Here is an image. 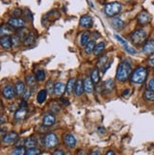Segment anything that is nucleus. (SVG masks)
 <instances>
[{"label": "nucleus", "mask_w": 154, "mask_h": 155, "mask_svg": "<svg viewBox=\"0 0 154 155\" xmlns=\"http://www.w3.org/2000/svg\"><path fill=\"white\" fill-rule=\"evenodd\" d=\"M131 72V65L127 61H123L118 66L117 72H116V79L120 82L126 81Z\"/></svg>", "instance_id": "obj_1"}, {"label": "nucleus", "mask_w": 154, "mask_h": 155, "mask_svg": "<svg viewBox=\"0 0 154 155\" xmlns=\"http://www.w3.org/2000/svg\"><path fill=\"white\" fill-rule=\"evenodd\" d=\"M147 76V70L144 67H139L137 68L131 75V82L134 84L140 85L146 81Z\"/></svg>", "instance_id": "obj_2"}, {"label": "nucleus", "mask_w": 154, "mask_h": 155, "mask_svg": "<svg viewBox=\"0 0 154 155\" xmlns=\"http://www.w3.org/2000/svg\"><path fill=\"white\" fill-rule=\"evenodd\" d=\"M122 11V5L119 2H112L106 5L104 9V12L106 15L110 17H113L118 13H120Z\"/></svg>", "instance_id": "obj_3"}, {"label": "nucleus", "mask_w": 154, "mask_h": 155, "mask_svg": "<svg viewBox=\"0 0 154 155\" xmlns=\"http://www.w3.org/2000/svg\"><path fill=\"white\" fill-rule=\"evenodd\" d=\"M147 39V33L144 30H134L130 34V40L133 44L135 45H141L146 41Z\"/></svg>", "instance_id": "obj_4"}, {"label": "nucleus", "mask_w": 154, "mask_h": 155, "mask_svg": "<svg viewBox=\"0 0 154 155\" xmlns=\"http://www.w3.org/2000/svg\"><path fill=\"white\" fill-rule=\"evenodd\" d=\"M45 147L48 148H53L58 145V138L53 132H50L44 138Z\"/></svg>", "instance_id": "obj_5"}, {"label": "nucleus", "mask_w": 154, "mask_h": 155, "mask_svg": "<svg viewBox=\"0 0 154 155\" xmlns=\"http://www.w3.org/2000/svg\"><path fill=\"white\" fill-rule=\"evenodd\" d=\"M8 24L13 29H24L25 28V21L18 17H12L8 20Z\"/></svg>", "instance_id": "obj_6"}, {"label": "nucleus", "mask_w": 154, "mask_h": 155, "mask_svg": "<svg viewBox=\"0 0 154 155\" xmlns=\"http://www.w3.org/2000/svg\"><path fill=\"white\" fill-rule=\"evenodd\" d=\"M114 37H115V39L118 41V42L121 43V45L123 46V47H124V49H125L130 54H136V53H137L136 50H134L133 48H131L130 46L127 44V41H126L125 39H123V38L121 37V36H119L118 34H114Z\"/></svg>", "instance_id": "obj_7"}, {"label": "nucleus", "mask_w": 154, "mask_h": 155, "mask_svg": "<svg viewBox=\"0 0 154 155\" xmlns=\"http://www.w3.org/2000/svg\"><path fill=\"white\" fill-rule=\"evenodd\" d=\"M137 20H138V23H139L140 25H146V24L150 22L151 16L147 11H142L139 14H138Z\"/></svg>", "instance_id": "obj_8"}, {"label": "nucleus", "mask_w": 154, "mask_h": 155, "mask_svg": "<svg viewBox=\"0 0 154 155\" xmlns=\"http://www.w3.org/2000/svg\"><path fill=\"white\" fill-rule=\"evenodd\" d=\"M64 143L66 144V146L69 147L70 148H73L76 146L77 140L74 135H73V134H70V133H68L64 136Z\"/></svg>", "instance_id": "obj_9"}, {"label": "nucleus", "mask_w": 154, "mask_h": 155, "mask_svg": "<svg viewBox=\"0 0 154 155\" xmlns=\"http://www.w3.org/2000/svg\"><path fill=\"white\" fill-rule=\"evenodd\" d=\"M15 93H16V92L14 91V89L10 85L4 87V89L2 90V95L6 98V99H9V100L13 99L15 95Z\"/></svg>", "instance_id": "obj_10"}, {"label": "nucleus", "mask_w": 154, "mask_h": 155, "mask_svg": "<svg viewBox=\"0 0 154 155\" xmlns=\"http://www.w3.org/2000/svg\"><path fill=\"white\" fill-rule=\"evenodd\" d=\"M92 24H93V20H92L91 16H90V15H85V16L81 17L80 19V26L83 28L89 29L91 27Z\"/></svg>", "instance_id": "obj_11"}, {"label": "nucleus", "mask_w": 154, "mask_h": 155, "mask_svg": "<svg viewBox=\"0 0 154 155\" xmlns=\"http://www.w3.org/2000/svg\"><path fill=\"white\" fill-rule=\"evenodd\" d=\"M143 53L145 54H152L154 53V40H148L147 42L144 45Z\"/></svg>", "instance_id": "obj_12"}, {"label": "nucleus", "mask_w": 154, "mask_h": 155, "mask_svg": "<svg viewBox=\"0 0 154 155\" xmlns=\"http://www.w3.org/2000/svg\"><path fill=\"white\" fill-rule=\"evenodd\" d=\"M111 26L116 30H120L125 27V22L120 17H113L111 19Z\"/></svg>", "instance_id": "obj_13"}, {"label": "nucleus", "mask_w": 154, "mask_h": 155, "mask_svg": "<svg viewBox=\"0 0 154 155\" xmlns=\"http://www.w3.org/2000/svg\"><path fill=\"white\" fill-rule=\"evenodd\" d=\"M55 120H56L55 116L53 114V113H48V114H46L43 117L42 123H43V125L46 126V127H50L55 123Z\"/></svg>", "instance_id": "obj_14"}, {"label": "nucleus", "mask_w": 154, "mask_h": 155, "mask_svg": "<svg viewBox=\"0 0 154 155\" xmlns=\"http://www.w3.org/2000/svg\"><path fill=\"white\" fill-rule=\"evenodd\" d=\"M66 90V85L63 84L62 82H57L55 85H54V94L57 95V96H61L63 95V93Z\"/></svg>", "instance_id": "obj_15"}, {"label": "nucleus", "mask_w": 154, "mask_h": 155, "mask_svg": "<svg viewBox=\"0 0 154 155\" xmlns=\"http://www.w3.org/2000/svg\"><path fill=\"white\" fill-rule=\"evenodd\" d=\"M26 115H27V108H23V107H20L16 111V112H15L14 119L16 121H22Z\"/></svg>", "instance_id": "obj_16"}, {"label": "nucleus", "mask_w": 154, "mask_h": 155, "mask_svg": "<svg viewBox=\"0 0 154 155\" xmlns=\"http://www.w3.org/2000/svg\"><path fill=\"white\" fill-rule=\"evenodd\" d=\"M17 136H18V134L16 132H10L2 138V142L5 144H12L13 142L16 140Z\"/></svg>", "instance_id": "obj_17"}, {"label": "nucleus", "mask_w": 154, "mask_h": 155, "mask_svg": "<svg viewBox=\"0 0 154 155\" xmlns=\"http://www.w3.org/2000/svg\"><path fill=\"white\" fill-rule=\"evenodd\" d=\"M84 82L82 81L81 79L76 80V83H75V87H74V93L76 96H79L83 93L84 91Z\"/></svg>", "instance_id": "obj_18"}, {"label": "nucleus", "mask_w": 154, "mask_h": 155, "mask_svg": "<svg viewBox=\"0 0 154 155\" xmlns=\"http://www.w3.org/2000/svg\"><path fill=\"white\" fill-rule=\"evenodd\" d=\"M92 80L91 78H89V77H87V78L84 80V90L87 93H91L92 91H93V85H92Z\"/></svg>", "instance_id": "obj_19"}, {"label": "nucleus", "mask_w": 154, "mask_h": 155, "mask_svg": "<svg viewBox=\"0 0 154 155\" xmlns=\"http://www.w3.org/2000/svg\"><path fill=\"white\" fill-rule=\"evenodd\" d=\"M113 88H114V83L111 79L107 80L105 83L103 84V90L106 92H107V93H110V92L113 90Z\"/></svg>", "instance_id": "obj_20"}, {"label": "nucleus", "mask_w": 154, "mask_h": 155, "mask_svg": "<svg viewBox=\"0 0 154 155\" xmlns=\"http://www.w3.org/2000/svg\"><path fill=\"white\" fill-rule=\"evenodd\" d=\"M75 83H76L75 78H70L68 81V83H67V85H66V91L68 94H71V92L74 90Z\"/></svg>", "instance_id": "obj_21"}, {"label": "nucleus", "mask_w": 154, "mask_h": 155, "mask_svg": "<svg viewBox=\"0 0 154 155\" xmlns=\"http://www.w3.org/2000/svg\"><path fill=\"white\" fill-rule=\"evenodd\" d=\"M0 43H1V46L4 49H10L13 46L12 39L11 37H8V36H3V37H1Z\"/></svg>", "instance_id": "obj_22"}, {"label": "nucleus", "mask_w": 154, "mask_h": 155, "mask_svg": "<svg viewBox=\"0 0 154 155\" xmlns=\"http://www.w3.org/2000/svg\"><path fill=\"white\" fill-rule=\"evenodd\" d=\"M47 95H48V91L47 90H41L38 93H37V102L39 103V104H42V103H44L46 101V99H47Z\"/></svg>", "instance_id": "obj_23"}, {"label": "nucleus", "mask_w": 154, "mask_h": 155, "mask_svg": "<svg viewBox=\"0 0 154 155\" xmlns=\"http://www.w3.org/2000/svg\"><path fill=\"white\" fill-rule=\"evenodd\" d=\"M15 92H16L17 95H22L25 92V84L21 81H18L16 84H15Z\"/></svg>", "instance_id": "obj_24"}, {"label": "nucleus", "mask_w": 154, "mask_h": 155, "mask_svg": "<svg viewBox=\"0 0 154 155\" xmlns=\"http://www.w3.org/2000/svg\"><path fill=\"white\" fill-rule=\"evenodd\" d=\"M36 138L34 137H29L25 140V146L29 148H35V146H36Z\"/></svg>", "instance_id": "obj_25"}, {"label": "nucleus", "mask_w": 154, "mask_h": 155, "mask_svg": "<svg viewBox=\"0 0 154 155\" xmlns=\"http://www.w3.org/2000/svg\"><path fill=\"white\" fill-rule=\"evenodd\" d=\"M90 78L92 80L94 84H98L99 81H100V76H99V72H98V70L97 69H94L93 70L91 71V76Z\"/></svg>", "instance_id": "obj_26"}, {"label": "nucleus", "mask_w": 154, "mask_h": 155, "mask_svg": "<svg viewBox=\"0 0 154 155\" xmlns=\"http://www.w3.org/2000/svg\"><path fill=\"white\" fill-rule=\"evenodd\" d=\"M35 42V38H34V34L33 33H30L26 39L24 40V45L25 46H32Z\"/></svg>", "instance_id": "obj_27"}, {"label": "nucleus", "mask_w": 154, "mask_h": 155, "mask_svg": "<svg viewBox=\"0 0 154 155\" xmlns=\"http://www.w3.org/2000/svg\"><path fill=\"white\" fill-rule=\"evenodd\" d=\"M95 42L93 40H91V41H89V43L86 45V48H85V50H86V53H88V54H90V53H91L92 51L94 50V49H95Z\"/></svg>", "instance_id": "obj_28"}, {"label": "nucleus", "mask_w": 154, "mask_h": 155, "mask_svg": "<svg viewBox=\"0 0 154 155\" xmlns=\"http://www.w3.org/2000/svg\"><path fill=\"white\" fill-rule=\"evenodd\" d=\"M89 39H90V33L88 32H84L81 35V40H80L81 45L86 46L87 44L89 43Z\"/></svg>", "instance_id": "obj_29"}, {"label": "nucleus", "mask_w": 154, "mask_h": 155, "mask_svg": "<svg viewBox=\"0 0 154 155\" xmlns=\"http://www.w3.org/2000/svg\"><path fill=\"white\" fill-rule=\"evenodd\" d=\"M105 49V43L104 42H100L95 46V49L93 50V53L95 55H99L103 50Z\"/></svg>", "instance_id": "obj_30"}, {"label": "nucleus", "mask_w": 154, "mask_h": 155, "mask_svg": "<svg viewBox=\"0 0 154 155\" xmlns=\"http://www.w3.org/2000/svg\"><path fill=\"white\" fill-rule=\"evenodd\" d=\"M144 98H145L147 101L153 102L154 101V91L150 90H146L145 93H144Z\"/></svg>", "instance_id": "obj_31"}, {"label": "nucleus", "mask_w": 154, "mask_h": 155, "mask_svg": "<svg viewBox=\"0 0 154 155\" xmlns=\"http://www.w3.org/2000/svg\"><path fill=\"white\" fill-rule=\"evenodd\" d=\"M26 154V151L24 147H17L15 148L13 151H12L11 155H25Z\"/></svg>", "instance_id": "obj_32"}, {"label": "nucleus", "mask_w": 154, "mask_h": 155, "mask_svg": "<svg viewBox=\"0 0 154 155\" xmlns=\"http://www.w3.org/2000/svg\"><path fill=\"white\" fill-rule=\"evenodd\" d=\"M12 44H13V47H18V46L21 44V38L19 37L17 34L13 35L12 37Z\"/></svg>", "instance_id": "obj_33"}, {"label": "nucleus", "mask_w": 154, "mask_h": 155, "mask_svg": "<svg viewBox=\"0 0 154 155\" xmlns=\"http://www.w3.org/2000/svg\"><path fill=\"white\" fill-rule=\"evenodd\" d=\"M46 77V73L43 70H38L35 72V78H36L37 81H43Z\"/></svg>", "instance_id": "obj_34"}, {"label": "nucleus", "mask_w": 154, "mask_h": 155, "mask_svg": "<svg viewBox=\"0 0 154 155\" xmlns=\"http://www.w3.org/2000/svg\"><path fill=\"white\" fill-rule=\"evenodd\" d=\"M0 34H1V37H3V36L5 35H8V34H11L12 33V30L11 29H9L7 26H1V29H0Z\"/></svg>", "instance_id": "obj_35"}, {"label": "nucleus", "mask_w": 154, "mask_h": 155, "mask_svg": "<svg viewBox=\"0 0 154 155\" xmlns=\"http://www.w3.org/2000/svg\"><path fill=\"white\" fill-rule=\"evenodd\" d=\"M40 151L36 148H29L27 151H26L25 155H39Z\"/></svg>", "instance_id": "obj_36"}, {"label": "nucleus", "mask_w": 154, "mask_h": 155, "mask_svg": "<svg viewBox=\"0 0 154 155\" xmlns=\"http://www.w3.org/2000/svg\"><path fill=\"white\" fill-rule=\"evenodd\" d=\"M46 86H47V91H48V93H51V92L54 90V86H53V81H51V80H50Z\"/></svg>", "instance_id": "obj_37"}, {"label": "nucleus", "mask_w": 154, "mask_h": 155, "mask_svg": "<svg viewBox=\"0 0 154 155\" xmlns=\"http://www.w3.org/2000/svg\"><path fill=\"white\" fill-rule=\"evenodd\" d=\"M26 80H27V84L29 86H33L36 78H35V77L33 76V75H30V76H27V79H26Z\"/></svg>", "instance_id": "obj_38"}, {"label": "nucleus", "mask_w": 154, "mask_h": 155, "mask_svg": "<svg viewBox=\"0 0 154 155\" xmlns=\"http://www.w3.org/2000/svg\"><path fill=\"white\" fill-rule=\"evenodd\" d=\"M50 111L53 112H59L60 111V107L57 104H53L50 106Z\"/></svg>", "instance_id": "obj_39"}, {"label": "nucleus", "mask_w": 154, "mask_h": 155, "mask_svg": "<svg viewBox=\"0 0 154 155\" xmlns=\"http://www.w3.org/2000/svg\"><path fill=\"white\" fill-rule=\"evenodd\" d=\"M30 93H32V91H30V89H28L27 90H25L24 94H23V100H28L29 98L30 97Z\"/></svg>", "instance_id": "obj_40"}, {"label": "nucleus", "mask_w": 154, "mask_h": 155, "mask_svg": "<svg viewBox=\"0 0 154 155\" xmlns=\"http://www.w3.org/2000/svg\"><path fill=\"white\" fill-rule=\"evenodd\" d=\"M110 64H111L110 62V61H107V63H106L104 66H103V68H102V72H103V73H105V72L107 71V70L110 68Z\"/></svg>", "instance_id": "obj_41"}, {"label": "nucleus", "mask_w": 154, "mask_h": 155, "mask_svg": "<svg viewBox=\"0 0 154 155\" xmlns=\"http://www.w3.org/2000/svg\"><path fill=\"white\" fill-rule=\"evenodd\" d=\"M107 56H103V57H101L98 61V65L99 66H102V65H105L107 63Z\"/></svg>", "instance_id": "obj_42"}, {"label": "nucleus", "mask_w": 154, "mask_h": 155, "mask_svg": "<svg viewBox=\"0 0 154 155\" xmlns=\"http://www.w3.org/2000/svg\"><path fill=\"white\" fill-rule=\"evenodd\" d=\"M148 90H153L154 91V78H152L150 82H148Z\"/></svg>", "instance_id": "obj_43"}, {"label": "nucleus", "mask_w": 154, "mask_h": 155, "mask_svg": "<svg viewBox=\"0 0 154 155\" xmlns=\"http://www.w3.org/2000/svg\"><path fill=\"white\" fill-rule=\"evenodd\" d=\"M53 155H65V152L63 151H61V149H57V151H55Z\"/></svg>", "instance_id": "obj_44"}, {"label": "nucleus", "mask_w": 154, "mask_h": 155, "mask_svg": "<svg viewBox=\"0 0 154 155\" xmlns=\"http://www.w3.org/2000/svg\"><path fill=\"white\" fill-rule=\"evenodd\" d=\"M20 14H21V10H19V9H16L13 12V15H15V16H19Z\"/></svg>", "instance_id": "obj_45"}, {"label": "nucleus", "mask_w": 154, "mask_h": 155, "mask_svg": "<svg viewBox=\"0 0 154 155\" xmlns=\"http://www.w3.org/2000/svg\"><path fill=\"white\" fill-rule=\"evenodd\" d=\"M148 66L154 67V58H152V59H150V61H148Z\"/></svg>", "instance_id": "obj_46"}, {"label": "nucleus", "mask_w": 154, "mask_h": 155, "mask_svg": "<svg viewBox=\"0 0 154 155\" xmlns=\"http://www.w3.org/2000/svg\"><path fill=\"white\" fill-rule=\"evenodd\" d=\"M90 155H101V153H100V151H93Z\"/></svg>", "instance_id": "obj_47"}, {"label": "nucleus", "mask_w": 154, "mask_h": 155, "mask_svg": "<svg viewBox=\"0 0 154 155\" xmlns=\"http://www.w3.org/2000/svg\"><path fill=\"white\" fill-rule=\"evenodd\" d=\"M128 93H130V90L127 89L126 90H124V92H123V95H124V96H127V95H128Z\"/></svg>", "instance_id": "obj_48"}, {"label": "nucleus", "mask_w": 154, "mask_h": 155, "mask_svg": "<svg viewBox=\"0 0 154 155\" xmlns=\"http://www.w3.org/2000/svg\"><path fill=\"white\" fill-rule=\"evenodd\" d=\"M61 101H62V103H63V104H65V105H67V106H69V105H70L69 101L67 100V99H62V100H61Z\"/></svg>", "instance_id": "obj_49"}, {"label": "nucleus", "mask_w": 154, "mask_h": 155, "mask_svg": "<svg viewBox=\"0 0 154 155\" xmlns=\"http://www.w3.org/2000/svg\"><path fill=\"white\" fill-rule=\"evenodd\" d=\"M98 130H99V132H100V133H105V128H99Z\"/></svg>", "instance_id": "obj_50"}, {"label": "nucleus", "mask_w": 154, "mask_h": 155, "mask_svg": "<svg viewBox=\"0 0 154 155\" xmlns=\"http://www.w3.org/2000/svg\"><path fill=\"white\" fill-rule=\"evenodd\" d=\"M106 155H114V151H107Z\"/></svg>", "instance_id": "obj_51"}]
</instances>
